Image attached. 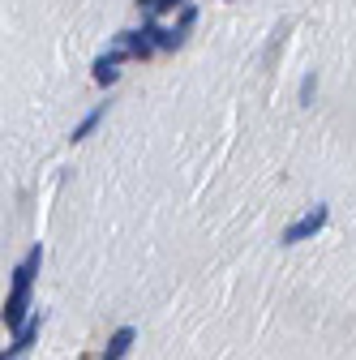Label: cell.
Returning <instances> with one entry per match:
<instances>
[{
  "label": "cell",
  "mask_w": 356,
  "mask_h": 360,
  "mask_svg": "<svg viewBox=\"0 0 356 360\" xmlns=\"http://www.w3.org/2000/svg\"><path fill=\"white\" fill-rule=\"evenodd\" d=\"M39 266H43V249L34 245V249L26 253V262L13 270V292H9V300H5V313H0L9 330H22V318H26V304H30V288H34Z\"/></svg>",
  "instance_id": "cell-1"
},
{
  "label": "cell",
  "mask_w": 356,
  "mask_h": 360,
  "mask_svg": "<svg viewBox=\"0 0 356 360\" xmlns=\"http://www.w3.org/2000/svg\"><path fill=\"white\" fill-rule=\"evenodd\" d=\"M120 60H129V56H125V48L103 52V56L95 60V69H91V73H95V82H99V86H112V82L120 77V73H116V69H120Z\"/></svg>",
  "instance_id": "cell-3"
},
{
  "label": "cell",
  "mask_w": 356,
  "mask_h": 360,
  "mask_svg": "<svg viewBox=\"0 0 356 360\" xmlns=\"http://www.w3.org/2000/svg\"><path fill=\"white\" fill-rule=\"evenodd\" d=\"M103 116H108V108H95L91 116H86V120H82V124H77V129L69 133V142H86V138H91V133L99 129V120H103Z\"/></svg>",
  "instance_id": "cell-6"
},
{
  "label": "cell",
  "mask_w": 356,
  "mask_h": 360,
  "mask_svg": "<svg viewBox=\"0 0 356 360\" xmlns=\"http://www.w3.org/2000/svg\"><path fill=\"white\" fill-rule=\"evenodd\" d=\"M193 22H198V9H193V5H185V9H181V26H176V30H189Z\"/></svg>",
  "instance_id": "cell-8"
},
{
  "label": "cell",
  "mask_w": 356,
  "mask_h": 360,
  "mask_svg": "<svg viewBox=\"0 0 356 360\" xmlns=\"http://www.w3.org/2000/svg\"><path fill=\"white\" fill-rule=\"evenodd\" d=\"M34 339H39V318H34L30 326H22V330H18L13 347H5V352H0V360H13V356H22V352H26V347H30Z\"/></svg>",
  "instance_id": "cell-5"
},
{
  "label": "cell",
  "mask_w": 356,
  "mask_h": 360,
  "mask_svg": "<svg viewBox=\"0 0 356 360\" xmlns=\"http://www.w3.org/2000/svg\"><path fill=\"white\" fill-rule=\"evenodd\" d=\"M326 219H331V210H326V206H314L305 219H296L292 228L284 232V245H300V240H309V236H318V232L326 228Z\"/></svg>",
  "instance_id": "cell-2"
},
{
  "label": "cell",
  "mask_w": 356,
  "mask_h": 360,
  "mask_svg": "<svg viewBox=\"0 0 356 360\" xmlns=\"http://www.w3.org/2000/svg\"><path fill=\"white\" fill-rule=\"evenodd\" d=\"M133 339H138V330H133V326H120V330L108 339L103 360H125V356H129V347H133Z\"/></svg>",
  "instance_id": "cell-4"
},
{
  "label": "cell",
  "mask_w": 356,
  "mask_h": 360,
  "mask_svg": "<svg viewBox=\"0 0 356 360\" xmlns=\"http://www.w3.org/2000/svg\"><path fill=\"white\" fill-rule=\"evenodd\" d=\"M189 0H138V9L146 13H172V9H185Z\"/></svg>",
  "instance_id": "cell-7"
},
{
  "label": "cell",
  "mask_w": 356,
  "mask_h": 360,
  "mask_svg": "<svg viewBox=\"0 0 356 360\" xmlns=\"http://www.w3.org/2000/svg\"><path fill=\"white\" fill-rule=\"evenodd\" d=\"M314 90H318V82H314V77H305V86H300V99L309 103V99H314Z\"/></svg>",
  "instance_id": "cell-9"
}]
</instances>
